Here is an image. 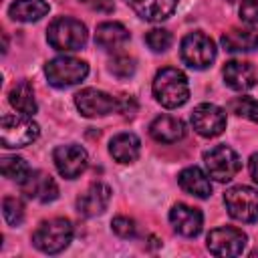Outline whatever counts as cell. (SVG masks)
<instances>
[{
	"label": "cell",
	"mask_w": 258,
	"mask_h": 258,
	"mask_svg": "<svg viewBox=\"0 0 258 258\" xmlns=\"http://www.w3.org/2000/svg\"><path fill=\"white\" fill-rule=\"evenodd\" d=\"M230 111L236 113L238 117L250 119L258 123V101L252 97H236L230 101Z\"/></svg>",
	"instance_id": "26"
},
{
	"label": "cell",
	"mask_w": 258,
	"mask_h": 258,
	"mask_svg": "<svg viewBox=\"0 0 258 258\" xmlns=\"http://www.w3.org/2000/svg\"><path fill=\"white\" fill-rule=\"evenodd\" d=\"M169 222L177 234L185 238H196L202 232L204 216L198 208H191L187 204H175L169 212Z\"/></svg>",
	"instance_id": "14"
},
{
	"label": "cell",
	"mask_w": 258,
	"mask_h": 258,
	"mask_svg": "<svg viewBox=\"0 0 258 258\" xmlns=\"http://www.w3.org/2000/svg\"><path fill=\"white\" fill-rule=\"evenodd\" d=\"M230 2H234V0H230Z\"/></svg>",
	"instance_id": "34"
},
{
	"label": "cell",
	"mask_w": 258,
	"mask_h": 258,
	"mask_svg": "<svg viewBox=\"0 0 258 258\" xmlns=\"http://www.w3.org/2000/svg\"><path fill=\"white\" fill-rule=\"evenodd\" d=\"M129 40V30L121 22H103L97 26L95 42L105 50H117Z\"/></svg>",
	"instance_id": "22"
},
{
	"label": "cell",
	"mask_w": 258,
	"mask_h": 258,
	"mask_svg": "<svg viewBox=\"0 0 258 258\" xmlns=\"http://www.w3.org/2000/svg\"><path fill=\"white\" fill-rule=\"evenodd\" d=\"M40 133V127L32 121L30 115H4L0 121V141L8 149L26 147L32 141H36Z\"/></svg>",
	"instance_id": "4"
},
{
	"label": "cell",
	"mask_w": 258,
	"mask_h": 258,
	"mask_svg": "<svg viewBox=\"0 0 258 258\" xmlns=\"http://www.w3.org/2000/svg\"><path fill=\"white\" fill-rule=\"evenodd\" d=\"M20 187H22V194L26 198L36 200V202H42V204L52 202L58 196L56 181L48 173H44V171H30L28 177L20 183Z\"/></svg>",
	"instance_id": "15"
},
{
	"label": "cell",
	"mask_w": 258,
	"mask_h": 258,
	"mask_svg": "<svg viewBox=\"0 0 258 258\" xmlns=\"http://www.w3.org/2000/svg\"><path fill=\"white\" fill-rule=\"evenodd\" d=\"M111 202V187L107 183H91L79 198H77V212L85 218L99 216L107 210Z\"/></svg>",
	"instance_id": "13"
},
{
	"label": "cell",
	"mask_w": 258,
	"mask_h": 258,
	"mask_svg": "<svg viewBox=\"0 0 258 258\" xmlns=\"http://www.w3.org/2000/svg\"><path fill=\"white\" fill-rule=\"evenodd\" d=\"M73 240V224L67 218H52L38 224L32 234V244L44 254L62 252Z\"/></svg>",
	"instance_id": "3"
},
{
	"label": "cell",
	"mask_w": 258,
	"mask_h": 258,
	"mask_svg": "<svg viewBox=\"0 0 258 258\" xmlns=\"http://www.w3.org/2000/svg\"><path fill=\"white\" fill-rule=\"evenodd\" d=\"M127 4L139 18L147 22H161L173 14L177 0H127Z\"/></svg>",
	"instance_id": "17"
},
{
	"label": "cell",
	"mask_w": 258,
	"mask_h": 258,
	"mask_svg": "<svg viewBox=\"0 0 258 258\" xmlns=\"http://www.w3.org/2000/svg\"><path fill=\"white\" fill-rule=\"evenodd\" d=\"M149 135L157 143H177L185 135V125L181 119L171 115H159L149 125Z\"/></svg>",
	"instance_id": "18"
},
{
	"label": "cell",
	"mask_w": 258,
	"mask_h": 258,
	"mask_svg": "<svg viewBox=\"0 0 258 258\" xmlns=\"http://www.w3.org/2000/svg\"><path fill=\"white\" fill-rule=\"evenodd\" d=\"M179 54H181V60L187 67L202 71V69H208L214 62V58H216V44H214V40L208 34L196 30V32H189V34H185L181 38Z\"/></svg>",
	"instance_id": "5"
},
{
	"label": "cell",
	"mask_w": 258,
	"mask_h": 258,
	"mask_svg": "<svg viewBox=\"0 0 258 258\" xmlns=\"http://www.w3.org/2000/svg\"><path fill=\"white\" fill-rule=\"evenodd\" d=\"M44 75L52 87H71L85 81L89 75V64L75 56H56L46 62Z\"/></svg>",
	"instance_id": "6"
},
{
	"label": "cell",
	"mask_w": 258,
	"mask_h": 258,
	"mask_svg": "<svg viewBox=\"0 0 258 258\" xmlns=\"http://www.w3.org/2000/svg\"><path fill=\"white\" fill-rule=\"evenodd\" d=\"M111 228H113V232H115L119 238H133V236H135V230H137L135 222H133L131 218H127V216H117V218H113Z\"/></svg>",
	"instance_id": "30"
},
{
	"label": "cell",
	"mask_w": 258,
	"mask_h": 258,
	"mask_svg": "<svg viewBox=\"0 0 258 258\" xmlns=\"http://www.w3.org/2000/svg\"><path fill=\"white\" fill-rule=\"evenodd\" d=\"M81 2L97 12H113V8H115L113 0H81Z\"/></svg>",
	"instance_id": "32"
},
{
	"label": "cell",
	"mask_w": 258,
	"mask_h": 258,
	"mask_svg": "<svg viewBox=\"0 0 258 258\" xmlns=\"http://www.w3.org/2000/svg\"><path fill=\"white\" fill-rule=\"evenodd\" d=\"M75 105L85 117H103L121 109V101L99 89H83L75 95Z\"/></svg>",
	"instance_id": "10"
},
{
	"label": "cell",
	"mask_w": 258,
	"mask_h": 258,
	"mask_svg": "<svg viewBox=\"0 0 258 258\" xmlns=\"http://www.w3.org/2000/svg\"><path fill=\"white\" fill-rule=\"evenodd\" d=\"M141 141L135 133H119L109 141V153L119 163H133L139 157Z\"/></svg>",
	"instance_id": "20"
},
{
	"label": "cell",
	"mask_w": 258,
	"mask_h": 258,
	"mask_svg": "<svg viewBox=\"0 0 258 258\" xmlns=\"http://www.w3.org/2000/svg\"><path fill=\"white\" fill-rule=\"evenodd\" d=\"M52 161H54V165L62 177L75 179L87 169L89 155L81 145L69 143V145H58L52 151Z\"/></svg>",
	"instance_id": "12"
},
{
	"label": "cell",
	"mask_w": 258,
	"mask_h": 258,
	"mask_svg": "<svg viewBox=\"0 0 258 258\" xmlns=\"http://www.w3.org/2000/svg\"><path fill=\"white\" fill-rule=\"evenodd\" d=\"M2 216L10 226H20L24 220V204L18 198L2 200Z\"/></svg>",
	"instance_id": "27"
},
{
	"label": "cell",
	"mask_w": 258,
	"mask_h": 258,
	"mask_svg": "<svg viewBox=\"0 0 258 258\" xmlns=\"http://www.w3.org/2000/svg\"><path fill=\"white\" fill-rule=\"evenodd\" d=\"M46 40L54 50L71 52L87 44V26L71 16H60L50 22L46 30Z\"/></svg>",
	"instance_id": "2"
},
{
	"label": "cell",
	"mask_w": 258,
	"mask_h": 258,
	"mask_svg": "<svg viewBox=\"0 0 258 258\" xmlns=\"http://www.w3.org/2000/svg\"><path fill=\"white\" fill-rule=\"evenodd\" d=\"M204 165H206V173L210 177L224 183V181H230L240 171L242 161H240L238 153L232 147L216 145V147H212L210 151L204 153Z\"/></svg>",
	"instance_id": "7"
},
{
	"label": "cell",
	"mask_w": 258,
	"mask_h": 258,
	"mask_svg": "<svg viewBox=\"0 0 258 258\" xmlns=\"http://www.w3.org/2000/svg\"><path fill=\"white\" fill-rule=\"evenodd\" d=\"M240 18L248 24H258V0H242Z\"/></svg>",
	"instance_id": "31"
},
{
	"label": "cell",
	"mask_w": 258,
	"mask_h": 258,
	"mask_svg": "<svg viewBox=\"0 0 258 258\" xmlns=\"http://www.w3.org/2000/svg\"><path fill=\"white\" fill-rule=\"evenodd\" d=\"M109 71L119 79H129L135 73V60L127 54H117L109 62Z\"/></svg>",
	"instance_id": "29"
},
{
	"label": "cell",
	"mask_w": 258,
	"mask_h": 258,
	"mask_svg": "<svg viewBox=\"0 0 258 258\" xmlns=\"http://www.w3.org/2000/svg\"><path fill=\"white\" fill-rule=\"evenodd\" d=\"M222 75H224V83L234 91H248L258 81L256 69L246 60H230V62H226Z\"/></svg>",
	"instance_id": "16"
},
{
	"label": "cell",
	"mask_w": 258,
	"mask_h": 258,
	"mask_svg": "<svg viewBox=\"0 0 258 258\" xmlns=\"http://www.w3.org/2000/svg\"><path fill=\"white\" fill-rule=\"evenodd\" d=\"M0 171H2L4 177L22 183V181L28 177L30 167L26 165V161H24L22 157H4L2 163H0Z\"/></svg>",
	"instance_id": "25"
},
{
	"label": "cell",
	"mask_w": 258,
	"mask_h": 258,
	"mask_svg": "<svg viewBox=\"0 0 258 258\" xmlns=\"http://www.w3.org/2000/svg\"><path fill=\"white\" fill-rule=\"evenodd\" d=\"M246 248V234L234 226H222L208 234V250L214 256H240Z\"/></svg>",
	"instance_id": "9"
},
{
	"label": "cell",
	"mask_w": 258,
	"mask_h": 258,
	"mask_svg": "<svg viewBox=\"0 0 258 258\" xmlns=\"http://www.w3.org/2000/svg\"><path fill=\"white\" fill-rule=\"evenodd\" d=\"M228 214L246 224L258 222V191L248 185H234L224 194Z\"/></svg>",
	"instance_id": "8"
},
{
	"label": "cell",
	"mask_w": 258,
	"mask_h": 258,
	"mask_svg": "<svg viewBox=\"0 0 258 258\" xmlns=\"http://www.w3.org/2000/svg\"><path fill=\"white\" fill-rule=\"evenodd\" d=\"M210 175L204 173L200 167L191 165V167H185L179 171L177 175V183L183 191H187L189 196H196V198H210L212 194V183L208 179Z\"/></svg>",
	"instance_id": "19"
},
{
	"label": "cell",
	"mask_w": 258,
	"mask_h": 258,
	"mask_svg": "<svg viewBox=\"0 0 258 258\" xmlns=\"http://www.w3.org/2000/svg\"><path fill=\"white\" fill-rule=\"evenodd\" d=\"M153 97L165 109H177L189 99L187 77L173 67L157 71L153 79Z\"/></svg>",
	"instance_id": "1"
},
{
	"label": "cell",
	"mask_w": 258,
	"mask_h": 258,
	"mask_svg": "<svg viewBox=\"0 0 258 258\" xmlns=\"http://www.w3.org/2000/svg\"><path fill=\"white\" fill-rule=\"evenodd\" d=\"M189 121L202 137H218L226 129V111L214 103H202L191 111Z\"/></svg>",
	"instance_id": "11"
},
{
	"label": "cell",
	"mask_w": 258,
	"mask_h": 258,
	"mask_svg": "<svg viewBox=\"0 0 258 258\" xmlns=\"http://www.w3.org/2000/svg\"><path fill=\"white\" fill-rule=\"evenodd\" d=\"M48 10L50 6L44 0H14L8 8V14L12 20L18 22H36L42 16H46Z\"/></svg>",
	"instance_id": "23"
},
{
	"label": "cell",
	"mask_w": 258,
	"mask_h": 258,
	"mask_svg": "<svg viewBox=\"0 0 258 258\" xmlns=\"http://www.w3.org/2000/svg\"><path fill=\"white\" fill-rule=\"evenodd\" d=\"M145 42L153 52H165L171 46L173 38H171V32L165 28H151L145 34Z\"/></svg>",
	"instance_id": "28"
},
{
	"label": "cell",
	"mask_w": 258,
	"mask_h": 258,
	"mask_svg": "<svg viewBox=\"0 0 258 258\" xmlns=\"http://www.w3.org/2000/svg\"><path fill=\"white\" fill-rule=\"evenodd\" d=\"M220 42L228 52H250L258 48V32L252 28H230Z\"/></svg>",
	"instance_id": "21"
},
{
	"label": "cell",
	"mask_w": 258,
	"mask_h": 258,
	"mask_svg": "<svg viewBox=\"0 0 258 258\" xmlns=\"http://www.w3.org/2000/svg\"><path fill=\"white\" fill-rule=\"evenodd\" d=\"M248 169H250L252 179L258 183V153H254V155L250 157V161H248Z\"/></svg>",
	"instance_id": "33"
},
{
	"label": "cell",
	"mask_w": 258,
	"mask_h": 258,
	"mask_svg": "<svg viewBox=\"0 0 258 258\" xmlns=\"http://www.w3.org/2000/svg\"><path fill=\"white\" fill-rule=\"evenodd\" d=\"M8 99H10V105L22 113V115H34L36 113V99H34V91L30 87L28 81H18L10 93H8Z\"/></svg>",
	"instance_id": "24"
}]
</instances>
